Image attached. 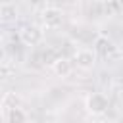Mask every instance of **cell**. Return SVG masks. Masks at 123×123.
Masks as SVG:
<instances>
[{
  "mask_svg": "<svg viewBox=\"0 0 123 123\" xmlns=\"http://www.w3.org/2000/svg\"><path fill=\"white\" fill-rule=\"evenodd\" d=\"M86 111L92 113V115H102L108 111L110 108V98L104 94V92H92L86 96Z\"/></svg>",
  "mask_w": 123,
  "mask_h": 123,
  "instance_id": "6da1fadb",
  "label": "cell"
},
{
  "mask_svg": "<svg viewBox=\"0 0 123 123\" xmlns=\"http://www.w3.org/2000/svg\"><path fill=\"white\" fill-rule=\"evenodd\" d=\"M73 62L79 69L83 71H88L94 67L96 63V50H90V48H79L75 54H73Z\"/></svg>",
  "mask_w": 123,
  "mask_h": 123,
  "instance_id": "7a4b0ae2",
  "label": "cell"
},
{
  "mask_svg": "<svg viewBox=\"0 0 123 123\" xmlns=\"http://www.w3.org/2000/svg\"><path fill=\"white\" fill-rule=\"evenodd\" d=\"M40 19H42V25L46 29H58L63 23V12L60 8H54V6L44 8L40 13Z\"/></svg>",
  "mask_w": 123,
  "mask_h": 123,
  "instance_id": "3957f363",
  "label": "cell"
},
{
  "mask_svg": "<svg viewBox=\"0 0 123 123\" xmlns=\"http://www.w3.org/2000/svg\"><path fill=\"white\" fill-rule=\"evenodd\" d=\"M42 37H44V33H42V29L37 27V25H27V27H23L21 33H19V38H21V42H23L25 46H37V44L42 40Z\"/></svg>",
  "mask_w": 123,
  "mask_h": 123,
  "instance_id": "277c9868",
  "label": "cell"
},
{
  "mask_svg": "<svg viewBox=\"0 0 123 123\" xmlns=\"http://www.w3.org/2000/svg\"><path fill=\"white\" fill-rule=\"evenodd\" d=\"M73 63H75V62H71V60H67V58L60 56V58H58V60L52 63V71H54L58 77L67 79V77L73 73Z\"/></svg>",
  "mask_w": 123,
  "mask_h": 123,
  "instance_id": "5b68a950",
  "label": "cell"
},
{
  "mask_svg": "<svg viewBox=\"0 0 123 123\" xmlns=\"http://www.w3.org/2000/svg\"><path fill=\"white\" fill-rule=\"evenodd\" d=\"M2 117H4L8 123H25V121L29 119V115H27L21 108H17V106H15V108H12V110H8Z\"/></svg>",
  "mask_w": 123,
  "mask_h": 123,
  "instance_id": "8992f818",
  "label": "cell"
},
{
  "mask_svg": "<svg viewBox=\"0 0 123 123\" xmlns=\"http://www.w3.org/2000/svg\"><path fill=\"white\" fill-rule=\"evenodd\" d=\"M96 52H100L102 56H110V54L115 52V46H113V42H111L110 38L100 37V38L96 40Z\"/></svg>",
  "mask_w": 123,
  "mask_h": 123,
  "instance_id": "52a82bcc",
  "label": "cell"
},
{
  "mask_svg": "<svg viewBox=\"0 0 123 123\" xmlns=\"http://www.w3.org/2000/svg\"><path fill=\"white\" fill-rule=\"evenodd\" d=\"M15 106H17V98H15V94H13V92H6V94L2 96V115H4L8 110L15 108Z\"/></svg>",
  "mask_w": 123,
  "mask_h": 123,
  "instance_id": "ba28073f",
  "label": "cell"
},
{
  "mask_svg": "<svg viewBox=\"0 0 123 123\" xmlns=\"http://www.w3.org/2000/svg\"><path fill=\"white\" fill-rule=\"evenodd\" d=\"M0 13H2V19H4V21H10V19H13V17H15V8H13V6H10L8 2H4V4H2Z\"/></svg>",
  "mask_w": 123,
  "mask_h": 123,
  "instance_id": "9c48e42d",
  "label": "cell"
},
{
  "mask_svg": "<svg viewBox=\"0 0 123 123\" xmlns=\"http://www.w3.org/2000/svg\"><path fill=\"white\" fill-rule=\"evenodd\" d=\"M58 58H60V56H58V54H56L52 48H50V50H46V52H44V56H42V60H44L46 63H50V65H52V63H54Z\"/></svg>",
  "mask_w": 123,
  "mask_h": 123,
  "instance_id": "30bf717a",
  "label": "cell"
},
{
  "mask_svg": "<svg viewBox=\"0 0 123 123\" xmlns=\"http://www.w3.org/2000/svg\"><path fill=\"white\" fill-rule=\"evenodd\" d=\"M119 98H121V102H123V86L119 88Z\"/></svg>",
  "mask_w": 123,
  "mask_h": 123,
  "instance_id": "8fae6325",
  "label": "cell"
}]
</instances>
